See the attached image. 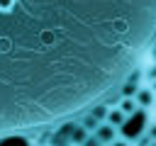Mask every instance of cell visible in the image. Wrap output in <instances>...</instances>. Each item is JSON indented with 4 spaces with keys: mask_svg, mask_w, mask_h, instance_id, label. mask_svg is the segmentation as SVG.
<instances>
[{
    "mask_svg": "<svg viewBox=\"0 0 156 146\" xmlns=\"http://www.w3.org/2000/svg\"><path fill=\"white\" fill-rule=\"evenodd\" d=\"M117 107H119L124 114H132V112L136 109V102H134V97H122V100L117 102Z\"/></svg>",
    "mask_w": 156,
    "mask_h": 146,
    "instance_id": "cell-9",
    "label": "cell"
},
{
    "mask_svg": "<svg viewBox=\"0 0 156 146\" xmlns=\"http://www.w3.org/2000/svg\"><path fill=\"white\" fill-rule=\"evenodd\" d=\"M102 144H110L112 139H117V131H115V127L112 124H107V122H100L98 127H95V131H93Z\"/></svg>",
    "mask_w": 156,
    "mask_h": 146,
    "instance_id": "cell-4",
    "label": "cell"
},
{
    "mask_svg": "<svg viewBox=\"0 0 156 146\" xmlns=\"http://www.w3.org/2000/svg\"><path fill=\"white\" fill-rule=\"evenodd\" d=\"M110 146H132V144H129L127 139H112V141H110Z\"/></svg>",
    "mask_w": 156,
    "mask_h": 146,
    "instance_id": "cell-11",
    "label": "cell"
},
{
    "mask_svg": "<svg viewBox=\"0 0 156 146\" xmlns=\"http://www.w3.org/2000/svg\"><path fill=\"white\" fill-rule=\"evenodd\" d=\"M107 107H110V105H105V102H95V105H90V107H88V114H90V117H95L98 122H105Z\"/></svg>",
    "mask_w": 156,
    "mask_h": 146,
    "instance_id": "cell-6",
    "label": "cell"
},
{
    "mask_svg": "<svg viewBox=\"0 0 156 146\" xmlns=\"http://www.w3.org/2000/svg\"><path fill=\"white\" fill-rule=\"evenodd\" d=\"M154 36L156 0H0V139L110 100Z\"/></svg>",
    "mask_w": 156,
    "mask_h": 146,
    "instance_id": "cell-1",
    "label": "cell"
},
{
    "mask_svg": "<svg viewBox=\"0 0 156 146\" xmlns=\"http://www.w3.org/2000/svg\"><path fill=\"white\" fill-rule=\"evenodd\" d=\"M124 117H127V114H124L117 105H110V107H107V114H105V122H107V124H112V127L117 129V127L124 122Z\"/></svg>",
    "mask_w": 156,
    "mask_h": 146,
    "instance_id": "cell-5",
    "label": "cell"
},
{
    "mask_svg": "<svg viewBox=\"0 0 156 146\" xmlns=\"http://www.w3.org/2000/svg\"><path fill=\"white\" fill-rule=\"evenodd\" d=\"M149 122H151V109H141V107H136V109H134L132 114H127L124 122L119 124L122 136H124V139H136V136L146 129Z\"/></svg>",
    "mask_w": 156,
    "mask_h": 146,
    "instance_id": "cell-2",
    "label": "cell"
},
{
    "mask_svg": "<svg viewBox=\"0 0 156 146\" xmlns=\"http://www.w3.org/2000/svg\"><path fill=\"white\" fill-rule=\"evenodd\" d=\"M134 102L141 109H151V105H154V90H151V85H139V90L134 92Z\"/></svg>",
    "mask_w": 156,
    "mask_h": 146,
    "instance_id": "cell-3",
    "label": "cell"
},
{
    "mask_svg": "<svg viewBox=\"0 0 156 146\" xmlns=\"http://www.w3.org/2000/svg\"><path fill=\"white\" fill-rule=\"evenodd\" d=\"M76 122H78V124H80V127H83L88 134H93V131H95V127L100 124V122H98L95 117H90L88 112H83V117H80V119H76Z\"/></svg>",
    "mask_w": 156,
    "mask_h": 146,
    "instance_id": "cell-8",
    "label": "cell"
},
{
    "mask_svg": "<svg viewBox=\"0 0 156 146\" xmlns=\"http://www.w3.org/2000/svg\"><path fill=\"white\" fill-rule=\"evenodd\" d=\"M27 146H39V144H27Z\"/></svg>",
    "mask_w": 156,
    "mask_h": 146,
    "instance_id": "cell-12",
    "label": "cell"
},
{
    "mask_svg": "<svg viewBox=\"0 0 156 146\" xmlns=\"http://www.w3.org/2000/svg\"><path fill=\"white\" fill-rule=\"evenodd\" d=\"M85 136H88V131L76 122V124H73V129H71V146H80Z\"/></svg>",
    "mask_w": 156,
    "mask_h": 146,
    "instance_id": "cell-7",
    "label": "cell"
},
{
    "mask_svg": "<svg viewBox=\"0 0 156 146\" xmlns=\"http://www.w3.org/2000/svg\"><path fill=\"white\" fill-rule=\"evenodd\" d=\"M80 146H105V144H102L95 134H88V136L83 139V144H80Z\"/></svg>",
    "mask_w": 156,
    "mask_h": 146,
    "instance_id": "cell-10",
    "label": "cell"
},
{
    "mask_svg": "<svg viewBox=\"0 0 156 146\" xmlns=\"http://www.w3.org/2000/svg\"><path fill=\"white\" fill-rule=\"evenodd\" d=\"M49 146H51V144H49Z\"/></svg>",
    "mask_w": 156,
    "mask_h": 146,
    "instance_id": "cell-13",
    "label": "cell"
}]
</instances>
